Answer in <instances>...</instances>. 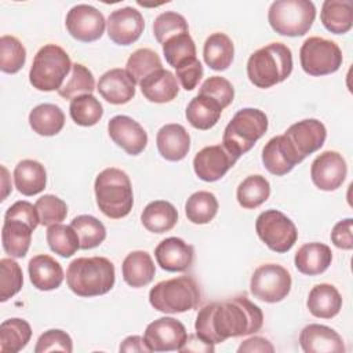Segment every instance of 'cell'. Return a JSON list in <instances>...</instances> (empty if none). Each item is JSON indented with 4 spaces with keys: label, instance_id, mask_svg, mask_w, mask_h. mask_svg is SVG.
<instances>
[{
    "label": "cell",
    "instance_id": "681fc988",
    "mask_svg": "<svg viewBox=\"0 0 353 353\" xmlns=\"http://www.w3.org/2000/svg\"><path fill=\"white\" fill-rule=\"evenodd\" d=\"M199 94L208 95V97L214 98L225 109L226 106H229L233 102L234 88L228 79L221 77V76H211L207 80H204V83L201 84L200 90H199Z\"/></svg>",
    "mask_w": 353,
    "mask_h": 353
},
{
    "label": "cell",
    "instance_id": "6da1fadb",
    "mask_svg": "<svg viewBox=\"0 0 353 353\" xmlns=\"http://www.w3.org/2000/svg\"><path fill=\"white\" fill-rule=\"evenodd\" d=\"M263 325V313L247 296L239 295L203 306L196 317L194 330L207 343H222L228 338L258 332Z\"/></svg>",
    "mask_w": 353,
    "mask_h": 353
},
{
    "label": "cell",
    "instance_id": "f6af8a7d",
    "mask_svg": "<svg viewBox=\"0 0 353 353\" xmlns=\"http://www.w3.org/2000/svg\"><path fill=\"white\" fill-rule=\"evenodd\" d=\"M26 61L23 44L14 36L4 34L0 37V69L4 73L19 72Z\"/></svg>",
    "mask_w": 353,
    "mask_h": 353
},
{
    "label": "cell",
    "instance_id": "2e32d148",
    "mask_svg": "<svg viewBox=\"0 0 353 353\" xmlns=\"http://www.w3.org/2000/svg\"><path fill=\"white\" fill-rule=\"evenodd\" d=\"M109 39L119 46H130L135 43L145 29L142 14L132 7L117 8L110 12L106 21Z\"/></svg>",
    "mask_w": 353,
    "mask_h": 353
},
{
    "label": "cell",
    "instance_id": "5b68a950",
    "mask_svg": "<svg viewBox=\"0 0 353 353\" xmlns=\"http://www.w3.org/2000/svg\"><path fill=\"white\" fill-rule=\"evenodd\" d=\"M201 301L200 287L190 276L159 281L149 291L150 305L163 313L175 314L197 307Z\"/></svg>",
    "mask_w": 353,
    "mask_h": 353
},
{
    "label": "cell",
    "instance_id": "cb8c5ba5",
    "mask_svg": "<svg viewBox=\"0 0 353 353\" xmlns=\"http://www.w3.org/2000/svg\"><path fill=\"white\" fill-rule=\"evenodd\" d=\"M30 283L40 291L57 290L63 281V269L52 256L40 254L28 263Z\"/></svg>",
    "mask_w": 353,
    "mask_h": 353
},
{
    "label": "cell",
    "instance_id": "7402d4cb",
    "mask_svg": "<svg viewBox=\"0 0 353 353\" xmlns=\"http://www.w3.org/2000/svg\"><path fill=\"white\" fill-rule=\"evenodd\" d=\"M299 345L305 353H343L342 336L323 324H309L299 334Z\"/></svg>",
    "mask_w": 353,
    "mask_h": 353
},
{
    "label": "cell",
    "instance_id": "277c9868",
    "mask_svg": "<svg viewBox=\"0 0 353 353\" xmlns=\"http://www.w3.org/2000/svg\"><path fill=\"white\" fill-rule=\"evenodd\" d=\"M292 72V52L283 43H270L254 51L247 61V76L258 88H270Z\"/></svg>",
    "mask_w": 353,
    "mask_h": 353
},
{
    "label": "cell",
    "instance_id": "9f6ffc18",
    "mask_svg": "<svg viewBox=\"0 0 353 353\" xmlns=\"http://www.w3.org/2000/svg\"><path fill=\"white\" fill-rule=\"evenodd\" d=\"M178 352H214V345L204 342L197 334H190Z\"/></svg>",
    "mask_w": 353,
    "mask_h": 353
},
{
    "label": "cell",
    "instance_id": "db71d44e",
    "mask_svg": "<svg viewBox=\"0 0 353 353\" xmlns=\"http://www.w3.org/2000/svg\"><path fill=\"white\" fill-rule=\"evenodd\" d=\"M353 219L346 218L335 223L331 232V241L335 247L341 250L353 248Z\"/></svg>",
    "mask_w": 353,
    "mask_h": 353
},
{
    "label": "cell",
    "instance_id": "d6986e66",
    "mask_svg": "<svg viewBox=\"0 0 353 353\" xmlns=\"http://www.w3.org/2000/svg\"><path fill=\"white\" fill-rule=\"evenodd\" d=\"M301 161L303 160L284 134L270 138L262 149V163L276 176L288 174Z\"/></svg>",
    "mask_w": 353,
    "mask_h": 353
},
{
    "label": "cell",
    "instance_id": "7dc6e473",
    "mask_svg": "<svg viewBox=\"0 0 353 353\" xmlns=\"http://www.w3.org/2000/svg\"><path fill=\"white\" fill-rule=\"evenodd\" d=\"M185 32H189L188 22L183 15L175 11L161 12L153 22V34L160 44H163L170 37Z\"/></svg>",
    "mask_w": 353,
    "mask_h": 353
},
{
    "label": "cell",
    "instance_id": "8d00e7d4",
    "mask_svg": "<svg viewBox=\"0 0 353 353\" xmlns=\"http://www.w3.org/2000/svg\"><path fill=\"white\" fill-rule=\"evenodd\" d=\"M270 196V183L269 181L259 175H250L243 179L236 192L239 204L245 210H254L263 204Z\"/></svg>",
    "mask_w": 353,
    "mask_h": 353
},
{
    "label": "cell",
    "instance_id": "bcb514c9",
    "mask_svg": "<svg viewBox=\"0 0 353 353\" xmlns=\"http://www.w3.org/2000/svg\"><path fill=\"white\" fill-rule=\"evenodd\" d=\"M23 284L22 269L12 258L0 259V301L6 302L18 294Z\"/></svg>",
    "mask_w": 353,
    "mask_h": 353
},
{
    "label": "cell",
    "instance_id": "e0dca14e",
    "mask_svg": "<svg viewBox=\"0 0 353 353\" xmlns=\"http://www.w3.org/2000/svg\"><path fill=\"white\" fill-rule=\"evenodd\" d=\"M108 132L112 141L125 153L137 156L148 145V134L143 127L130 116L117 114L108 123Z\"/></svg>",
    "mask_w": 353,
    "mask_h": 353
},
{
    "label": "cell",
    "instance_id": "ffe728a7",
    "mask_svg": "<svg viewBox=\"0 0 353 353\" xmlns=\"http://www.w3.org/2000/svg\"><path fill=\"white\" fill-rule=\"evenodd\" d=\"M157 265L167 272H185L194 261V248L179 237H167L154 248Z\"/></svg>",
    "mask_w": 353,
    "mask_h": 353
},
{
    "label": "cell",
    "instance_id": "ba28073f",
    "mask_svg": "<svg viewBox=\"0 0 353 353\" xmlns=\"http://www.w3.org/2000/svg\"><path fill=\"white\" fill-rule=\"evenodd\" d=\"M316 18V7L310 0H277L268 11L272 29L288 37L303 36L309 32Z\"/></svg>",
    "mask_w": 353,
    "mask_h": 353
},
{
    "label": "cell",
    "instance_id": "f1b7e54d",
    "mask_svg": "<svg viewBox=\"0 0 353 353\" xmlns=\"http://www.w3.org/2000/svg\"><path fill=\"white\" fill-rule=\"evenodd\" d=\"M306 306L314 317L332 319L341 312L342 296L332 284L321 283L310 290Z\"/></svg>",
    "mask_w": 353,
    "mask_h": 353
},
{
    "label": "cell",
    "instance_id": "484cf974",
    "mask_svg": "<svg viewBox=\"0 0 353 353\" xmlns=\"http://www.w3.org/2000/svg\"><path fill=\"white\" fill-rule=\"evenodd\" d=\"M332 261V251L323 243H306L295 254L294 262L298 272L306 276H317L324 273Z\"/></svg>",
    "mask_w": 353,
    "mask_h": 353
},
{
    "label": "cell",
    "instance_id": "9c48e42d",
    "mask_svg": "<svg viewBox=\"0 0 353 353\" xmlns=\"http://www.w3.org/2000/svg\"><path fill=\"white\" fill-rule=\"evenodd\" d=\"M301 66L310 76H325L335 73L342 66V51L339 46L328 39L312 36L306 39L299 50Z\"/></svg>",
    "mask_w": 353,
    "mask_h": 353
},
{
    "label": "cell",
    "instance_id": "4fadbf2b",
    "mask_svg": "<svg viewBox=\"0 0 353 353\" xmlns=\"http://www.w3.org/2000/svg\"><path fill=\"white\" fill-rule=\"evenodd\" d=\"M143 338L150 352L179 350L188 338L185 325L174 317H160L149 323Z\"/></svg>",
    "mask_w": 353,
    "mask_h": 353
},
{
    "label": "cell",
    "instance_id": "8fae6325",
    "mask_svg": "<svg viewBox=\"0 0 353 353\" xmlns=\"http://www.w3.org/2000/svg\"><path fill=\"white\" fill-rule=\"evenodd\" d=\"M291 285V274L284 266L265 263L254 270L250 281V291L254 298L259 301L276 303L290 294Z\"/></svg>",
    "mask_w": 353,
    "mask_h": 353
},
{
    "label": "cell",
    "instance_id": "f35d334b",
    "mask_svg": "<svg viewBox=\"0 0 353 353\" xmlns=\"http://www.w3.org/2000/svg\"><path fill=\"white\" fill-rule=\"evenodd\" d=\"M95 90V80L88 68L81 63H72L69 77L58 90V94L65 99H74L76 97L92 94Z\"/></svg>",
    "mask_w": 353,
    "mask_h": 353
},
{
    "label": "cell",
    "instance_id": "d590c367",
    "mask_svg": "<svg viewBox=\"0 0 353 353\" xmlns=\"http://www.w3.org/2000/svg\"><path fill=\"white\" fill-rule=\"evenodd\" d=\"M32 338V328L23 319H8L0 325V350L17 353L22 350Z\"/></svg>",
    "mask_w": 353,
    "mask_h": 353
},
{
    "label": "cell",
    "instance_id": "52a82bcc",
    "mask_svg": "<svg viewBox=\"0 0 353 353\" xmlns=\"http://www.w3.org/2000/svg\"><path fill=\"white\" fill-rule=\"evenodd\" d=\"M70 69L72 62L68 52L57 44H46L33 58L29 81L39 91H58Z\"/></svg>",
    "mask_w": 353,
    "mask_h": 353
},
{
    "label": "cell",
    "instance_id": "d4e9b609",
    "mask_svg": "<svg viewBox=\"0 0 353 353\" xmlns=\"http://www.w3.org/2000/svg\"><path fill=\"white\" fill-rule=\"evenodd\" d=\"M142 95L154 103H165L172 101L178 92L179 85L172 72L167 69H159L146 76L139 83Z\"/></svg>",
    "mask_w": 353,
    "mask_h": 353
},
{
    "label": "cell",
    "instance_id": "ee69618b",
    "mask_svg": "<svg viewBox=\"0 0 353 353\" xmlns=\"http://www.w3.org/2000/svg\"><path fill=\"white\" fill-rule=\"evenodd\" d=\"M161 59L156 51L150 48H138L127 59L125 70L131 74L135 83H141L150 73L161 69Z\"/></svg>",
    "mask_w": 353,
    "mask_h": 353
},
{
    "label": "cell",
    "instance_id": "7a4b0ae2",
    "mask_svg": "<svg viewBox=\"0 0 353 353\" xmlns=\"http://www.w3.org/2000/svg\"><path fill=\"white\" fill-rule=\"evenodd\" d=\"M116 280L114 265L105 256H81L66 269V284L79 296H98L109 292Z\"/></svg>",
    "mask_w": 353,
    "mask_h": 353
},
{
    "label": "cell",
    "instance_id": "44dd1931",
    "mask_svg": "<svg viewBox=\"0 0 353 353\" xmlns=\"http://www.w3.org/2000/svg\"><path fill=\"white\" fill-rule=\"evenodd\" d=\"M135 80L121 68H114L105 72L97 84L102 98L113 105H124L135 95Z\"/></svg>",
    "mask_w": 353,
    "mask_h": 353
},
{
    "label": "cell",
    "instance_id": "f907efd6",
    "mask_svg": "<svg viewBox=\"0 0 353 353\" xmlns=\"http://www.w3.org/2000/svg\"><path fill=\"white\" fill-rule=\"evenodd\" d=\"M73 350V342L68 332L62 330H48L43 332L34 346L36 353H47V352H66L70 353Z\"/></svg>",
    "mask_w": 353,
    "mask_h": 353
},
{
    "label": "cell",
    "instance_id": "ac0fdd59",
    "mask_svg": "<svg viewBox=\"0 0 353 353\" xmlns=\"http://www.w3.org/2000/svg\"><path fill=\"white\" fill-rule=\"evenodd\" d=\"M284 135L292 143L296 153L303 160L306 156L319 150L327 138L325 125L317 119H305L287 128Z\"/></svg>",
    "mask_w": 353,
    "mask_h": 353
},
{
    "label": "cell",
    "instance_id": "c3c4849f",
    "mask_svg": "<svg viewBox=\"0 0 353 353\" xmlns=\"http://www.w3.org/2000/svg\"><path fill=\"white\" fill-rule=\"evenodd\" d=\"M36 210L40 218V225L51 226L61 223L68 215L66 203L54 194H44L36 200Z\"/></svg>",
    "mask_w": 353,
    "mask_h": 353
},
{
    "label": "cell",
    "instance_id": "603a6c76",
    "mask_svg": "<svg viewBox=\"0 0 353 353\" xmlns=\"http://www.w3.org/2000/svg\"><path fill=\"white\" fill-rule=\"evenodd\" d=\"M157 150L168 161H179L190 149V135L186 128L176 123L163 125L156 135Z\"/></svg>",
    "mask_w": 353,
    "mask_h": 353
},
{
    "label": "cell",
    "instance_id": "4dcf8cb0",
    "mask_svg": "<svg viewBox=\"0 0 353 353\" xmlns=\"http://www.w3.org/2000/svg\"><path fill=\"white\" fill-rule=\"evenodd\" d=\"M320 19L324 28L334 34L347 33L353 26V4L349 0H325Z\"/></svg>",
    "mask_w": 353,
    "mask_h": 353
},
{
    "label": "cell",
    "instance_id": "5bb4252c",
    "mask_svg": "<svg viewBox=\"0 0 353 353\" xmlns=\"http://www.w3.org/2000/svg\"><path fill=\"white\" fill-rule=\"evenodd\" d=\"M347 165L343 156L335 150L320 153L310 165V176L313 183L325 192L336 190L345 181Z\"/></svg>",
    "mask_w": 353,
    "mask_h": 353
},
{
    "label": "cell",
    "instance_id": "60d3db41",
    "mask_svg": "<svg viewBox=\"0 0 353 353\" xmlns=\"http://www.w3.org/2000/svg\"><path fill=\"white\" fill-rule=\"evenodd\" d=\"M161 46L167 63L171 65L174 69L196 58V44L189 32L172 36Z\"/></svg>",
    "mask_w": 353,
    "mask_h": 353
},
{
    "label": "cell",
    "instance_id": "11a10c76",
    "mask_svg": "<svg viewBox=\"0 0 353 353\" xmlns=\"http://www.w3.org/2000/svg\"><path fill=\"white\" fill-rule=\"evenodd\" d=\"M239 353H252V352H261V353H273L274 347L270 343L269 339L263 336H251L240 343L237 347Z\"/></svg>",
    "mask_w": 353,
    "mask_h": 353
},
{
    "label": "cell",
    "instance_id": "ab89813d",
    "mask_svg": "<svg viewBox=\"0 0 353 353\" xmlns=\"http://www.w3.org/2000/svg\"><path fill=\"white\" fill-rule=\"evenodd\" d=\"M47 243L52 252L69 258L80 248V240L77 233L70 225L55 223L47 228Z\"/></svg>",
    "mask_w": 353,
    "mask_h": 353
},
{
    "label": "cell",
    "instance_id": "30bf717a",
    "mask_svg": "<svg viewBox=\"0 0 353 353\" xmlns=\"http://www.w3.org/2000/svg\"><path fill=\"white\" fill-rule=\"evenodd\" d=\"M255 230L268 248L279 254L290 251L298 239L295 223L279 210L261 212L255 222Z\"/></svg>",
    "mask_w": 353,
    "mask_h": 353
},
{
    "label": "cell",
    "instance_id": "f546056e",
    "mask_svg": "<svg viewBox=\"0 0 353 353\" xmlns=\"http://www.w3.org/2000/svg\"><path fill=\"white\" fill-rule=\"evenodd\" d=\"M222 110L223 108L218 101L208 95L197 94L188 103L185 116L192 127L204 131L212 128L218 123Z\"/></svg>",
    "mask_w": 353,
    "mask_h": 353
},
{
    "label": "cell",
    "instance_id": "83f0119b",
    "mask_svg": "<svg viewBox=\"0 0 353 353\" xmlns=\"http://www.w3.org/2000/svg\"><path fill=\"white\" fill-rule=\"evenodd\" d=\"M14 183L23 196H34L46 189L47 172L41 163L30 159L21 160L14 168Z\"/></svg>",
    "mask_w": 353,
    "mask_h": 353
},
{
    "label": "cell",
    "instance_id": "e575fe53",
    "mask_svg": "<svg viewBox=\"0 0 353 353\" xmlns=\"http://www.w3.org/2000/svg\"><path fill=\"white\" fill-rule=\"evenodd\" d=\"M32 130L41 137H52L61 132L65 124L62 109L54 103H40L29 113Z\"/></svg>",
    "mask_w": 353,
    "mask_h": 353
},
{
    "label": "cell",
    "instance_id": "74e56055",
    "mask_svg": "<svg viewBox=\"0 0 353 353\" xmlns=\"http://www.w3.org/2000/svg\"><path fill=\"white\" fill-rule=\"evenodd\" d=\"M218 200L214 193L199 190L189 196L185 203V214L192 223L205 225L210 223L218 212Z\"/></svg>",
    "mask_w": 353,
    "mask_h": 353
},
{
    "label": "cell",
    "instance_id": "6f0895ef",
    "mask_svg": "<svg viewBox=\"0 0 353 353\" xmlns=\"http://www.w3.org/2000/svg\"><path fill=\"white\" fill-rule=\"evenodd\" d=\"M120 352H150L149 346L146 345L145 342V338L139 336V335H131V336H127L120 347H119Z\"/></svg>",
    "mask_w": 353,
    "mask_h": 353
},
{
    "label": "cell",
    "instance_id": "f5cc1de1",
    "mask_svg": "<svg viewBox=\"0 0 353 353\" xmlns=\"http://www.w3.org/2000/svg\"><path fill=\"white\" fill-rule=\"evenodd\" d=\"M176 74L175 77L179 80L181 85L186 90V91H192L196 88V85L199 84V81L201 80L204 70L201 66V62L197 58H193L190 61H188L186 63L181 65L179 68L175 69Z\"/></svg>",
    "mask_w": 353,
    "mask_h": 353
},
{
    "label": "cell",
    "instance_id": "4316f807",
    "mask_svg": "<svg viewBox=\"0 0 353 353\" xmlns=\"http://www.w3.org/2000/svg\"><path fill=\"white\" fill-rule=\"evenodd\" d=\"M121 273L124 281L134 288H141L148 285L156 273L154 262L149 252L146 251H132L130 252L121 265Z\"/></svg>",
    "mask_w": 353,
    "mask_h": 353
},
{
    "label": "cell",
    "instance_id": "7bdbcfd3",
    "mask_svg": "<svg viewBox=\"0 0 353 353\" xmlns=\"http://www.w3.org/2000/svg\"><path fill=\"white\" fill-rule=\"evenodd\" d=\"M70 226L79 236L81 250L95 248L106 237V229L103 223L92 215H79L73 218Z\"/></svg>",
    "mask_w": 353,
    "mask_h": 353
},
{
    "label": "cell",
    "instance_id": "b9f144b4",
    "mask_svg": "<svg viewBox=\"0 0 353 353\" xmlns=\"http://www.w3.org/2000/svg\"><path fill=\"white\" fill-rule=\"evenodd\" d=\"M69 114L76 124L81 127H91L102 119L103 108L92 94H85L70 101Z\"/></svg>",
    "mask_w": 353,
    "mask_h": 353
},
{
    "label": "cell",
    "instance_id": "8992f818",
    "mask_svg": "<svg viewBox=\"0 0 353 353\" xmlns=\"http://www.w3.org/2000/svg\"><path fill=\"white\" fill-rule=\"evenodd\" d=\"M268 116L256 108L240 109L228 123L222 137V145L236 159L247 153L268 130Z\"/></svg>",
    "mask_w": 353,
    "mask_h": 353
},
{
    "label": "cell",
    "instance_id": "836d02e7",
    "mask_svg": "<svg viewBox=\"0 0 353 353\" xmlns=\"http://www.w3.org/2000/svg\"><path fill=\"white\" fill-rule=\"evenodd\" d=\"M141 222L152 233H164L176 225L178 211L170 201L154 200L143 208Z\"/></svg>",
    "mask_w": 353,
    "mask_h": 353
},
{
    "label": "cell",
    "instance_id": "816d5d0a",
    "mask_svg": "<svg viewBox=\"0 0 353 353\" xmlns=\"http://www.w3.org/2000/svg\"><path fill=\"white\" fill-rule=\"evenodd\" d=\"M4 219H19L25 223H28L33 230L39 226L40 218L36 210V205L26 200L15 201L4 214Z\"/></svg>",
    "mask_w": 353,
    "mask_h": 353
},
{
    "label": "cell",
    "instance_id": "7c38bea8",
    "mask_svg": "<svg viewBox=\"0 0 353 353\" xmlns=\"http://www.w3.org/2000/svg\"><path fill=\"white\" fill-rule=\"evenodd\" d=\"M65 25L73 39L91 43L102 37L106 21L98 8L90 4H77L68 11Z\"/></svg>",
    "mask_w": 353,
    "mask_h": 353
},
{
    "label": "cell",
    "instance_id": "9a60e30c",
    "mask_svg": "<svg viewBox=\"0 0 353 353\" xmlns=\"http://www.w3.org/2000/svg\"><path fill=\"white\" fill-rule=\"evenodd\" d=\"M236 159L223 145H211L199 150L193 159V170L204 182H215L236 164Z\"/></svg>",
    "mask_w": 353,
    "mask_h": 353
},
{
    "label": "cell",
    "instance_id": "680465c9",
    "mask_svg": "<svg viewBox=\"0 0 353 353\" xmlns=\"http://www.w3.org/2000/svg\"><path fill=\"white\" fill-rule=\"evenodd\" d=\"M1 171H3V178H1V186H3V194H1V200H6L8 192H10V188L11 185H7V179H8V172H7V168L3 165L1 167Z\"/></svg>",
    "mask_w": 353,
    "mask_h": 353
},
{
    "label": "cell",
    "instance_id": "3957f363",
    "mask_svg": "<svg viewBox=\"0 0 353 353\" xmlns=\"http://www.w3.org/2000/svg\"><path fill=\"white\" fill-rule=\"evenodd\" d=\"M97 205L103 215L112 219L127 216L134 204L130 176L120 168L109 167L101 171L94 183Z\"/></svg>",
    "mask_w": 353,
    "mask_h": 353
},
{
    "label": "cell",
    "instance_id": "d6a6232c",
    "mask_svg": "<svg viewBox=\"0 0 353 353\" xmlns=\"http://www.w3.org/2000/svg\"><path fill=\"white\" fill-rule=\"evenodd\" d=\"M33 229L19 219H4L1 244L11 258H23L30 247Z\"/></svg>",
    "mask_w": 353,
    "mask_h": 353
},
{
    "label": "cell",
    "instance_id": "1f68e13d",
    "mask_svg": "<svg viewBox=\"0 0 353 353\" xmlns=\"http://www.w3.org/2000/svg\"><path fill=\"white\" fill-rule=\"evenodd\" d=\"M203 57L210 69L219 72L228 69L234 57V46L232 39L222 32L210 34L204 41Z\"/></svg>",
    "mask_w": 353,
    "mask_h": 353
}]
</instances>
